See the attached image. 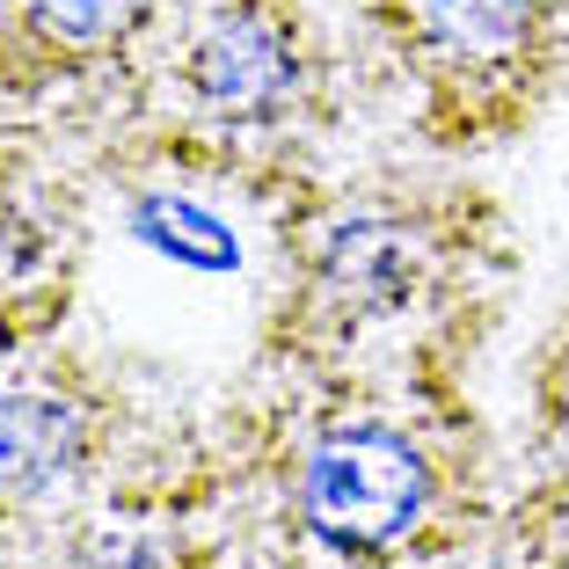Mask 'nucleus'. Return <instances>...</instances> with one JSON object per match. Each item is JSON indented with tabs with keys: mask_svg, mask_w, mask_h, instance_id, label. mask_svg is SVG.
Returning <instances> with one entry per match:
<instances>
[{
	"mask_svg": "<svg viewBox=\"0 0 569 569\" xmlns=\"http://www.w3.org/2000/svg\"><path fill=\"white\" fill-rule=\"evenodd\" d=\"M431 511V460L387 423L321 431L300 460V519L343 555L402 548Z\"/></svg>",
	"mask_w": 569,
	"mask_h": 569,
	"instance_id": "1",
	"label": "nucleus"
},
{
	"mask_svg": "<svg viewBox=\"0 0 569 569\" xmlns=\"http://www.w3.org/2000/svg\"><path fill=\"white\" fill-rule=\"evenodd\" d=\"M190 88H198V102L212 118L263 124V118H278L284 102H292V88H300V51H292V37H284L278 16L234 0V8H219L198 30V44H190Z\"/></svg>",
	"mask_w": 569,
	"mask_h": 569,
	"instance_id": "2",
	"label": "nucleus"
},
{
	"mask_svg": "<svg viewBox=\"0 0 569 569\" xmlns=\"http://www.w3.org/2000/svg\"><path fill=\"white\" fill-rule=\"evenodd\" d=\"M81 460V417L59 395H0V497H44Z\"/></svg>",
	"mask_w": 569,
	"mask_h": 569,
	"instance_id": "3",
	"label": "nucleus"
},
{
	"mask_svg": "<svg viewBox=\"0 0 569 569\" xmlns=\"http://www.w3.org/2000/svg\"><path fill=\"white\" fill-rule=\"evenodd\" d=\"M321 278H329L336 300H351L358 315H380L409 292L417 278V249L395 219H343L321 249Z\"/></svg>",
	"mask_w": 569,
	"mask_h": 569,
	"instance_id": "4",
	"label": "nucleus"
},
{
	"mask_svg": "<svg viewBox=\"0 0 569 569\" xmlns=\"http://www.w3.org/2000/svg\"><path fill=\"white\" fill-rule=\"evenodd\" d=\"M540 0H409L417 37L452 59V67H497L511 51H526Z\"/></svg>",
	"mask_w": 569,
	"mask_h": 569,
	"instance_id": "5",
	"label": "nucleus"
},
{
	"mask_svg": "<svg viewBox=\"0 0 569 569\" xmlns=\"http://www.w3.org/2000/svg\"><path fill=\"white\" fill-rule=\"evenodd\" d=\"M139 241L161 249V256H176V263L234 270V234H227L212 212L183 204V198H147V204H139Z\"/></svg>",
	"mask_w": 569,
	"mask_h": 569,
	"instance_id": "6",
	"label": "nucleus"
},
{
	"mask_svg": "<svg viewBox=\"0 0 569 569\" xmlns=\"http://www.w3.org/2000/svg\"><path fill=\"white\" fill-rule=\"evenodd\" d=\"M22 16L51 37V44H118L139 16H147V0H22Z\"/></svg>",
	"mask_w": 569,
	"mask_h": 569,
	"instance_id": "7",
	"label": "nucleus"
},
{
	"mask_svg": "<svg viewBox=\"0 0 569 569\" xmlns=\"http://www.w3.org/2000/svg\"><path fill=\"white\" fill-rule=\"evenodd\" d=\"M81 569H161V548H153L147 533H124V526H110V533H96L81 548Z\"/></svg>",
	"mask_w": 569,
	"mask_h": 569,
	"instance_id": "8",
	"label": "nucleus"
}]
</instances>
